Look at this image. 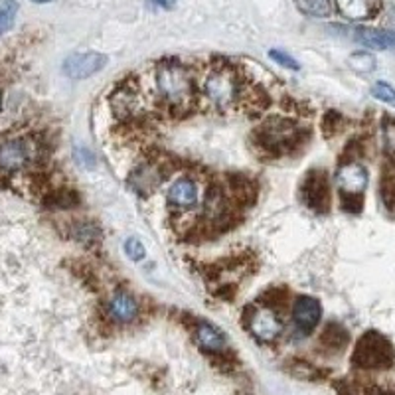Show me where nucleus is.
Here are the masks:
<instances>
[{"label":"nucleus","mask_w":395,"mask_h":395,"mask_svg":"<svg viewBox=\"0 0 395 395\" xmlns=\"http://www.w3.org/2000/svg\"><path fill=\"white\" fill-rule=\"evenodd\" d=\"M320 316H322V306L316 299L306 297V295L297 297L295 306H292V322L301 336H306L313 332L316 325L320 322Z\"/></svg>","instance_id":"nucleus-9"},{"label":"nucleus","mask_w":395,"mask_h":395,"mask_svg":"<svg viewBox=\"0 0 395 395\" xmlns=\"http://www.w3.org/2000/svg\"><path fill=\"white\" fill-rule=\"evenodd\" d=\"M0 109H2V99H0Z\"/></svg>","instance_id":"nucleus-30"},{"label":"nucleus","mask_w":395,"mask_h":395,"mask_svg":"<svg viewBox=\"0 0 395 395\" xmlns=\"http://www.w3.org/2000/svg\"><path fill=\"white\" fill-rule=\"evenodd\" d=\"M348 64L352 70L360 71V73H370L375 70V58L370 52H356L348 58Z\"/></svg>","instance_id":"nucleus-21"},{"label":"nucleus","mask_w":395,"mask_h":395,"mask_svg":"<svg viewBox=\"0 0 395 395\" xmlns=\"http://www.w3.org/2000/svg\"><path fill=\"white\" fill-rule=\"evenodd\" d=\"M149 4H151V6H158V8L168 10V8H174L176 0H149Z\"/></svg>","instance_id":"nucleus-28"},{"label":"nucleus","mask_w":395,"mask_h":395,"mask_svg":"<svg viewBox=\"0 0 395 395\" xmlns=\"http://www.w3.org/2000/svg\"><path fill=\"white\" fill-rule=\"evenodd\" d=\"M158 97L172 109H186L194 101V82L190 71L178 61H163L154 71Z\"/></svg>","instance_id":"nucleus-1"},{"label":"nucleus","mask_w":395,"mask_h":395,"mask_svg":"<svg viewBox=\"0 0 395 395\" xmlns=\"http://www.w3.org/2000/svg\"><path fill=\"white\" fill-rule=\"evenodd\" d=\"M158 182H161V174L156 172V166H151V164H144V166L137 168V172L131 178L133 188L140 194H149L151 190L156 188Z\"/></svg>","instance_id":"nucleus-17"},{"label":"nucleus","mask_w":395,"mask_h":395,"mask_svg":"<svg viewBox=\"0 0 395 395\" xmlns=\"http://www.w3.org/2000/svg\"><path fill=\"white\" fill-rule=\"evenodd\" d=\"M125 253L133 261H142L144 255H147V249H144V245L140 244L137 237H128L127 241H125Z\"/></svg>","instance_id":"nucleus-26"},{"label":"nucleus","mask_w":395,"mask_h":395,"mask_svg":"<svg viewBox=\"0 0 395 395\" xmlns=\"http://www.w3.org/2000/svg\"><path fill=\"white\" fill-rule=\"evenodd\" d=\"M166 202L178 209H190L196 208L198 204V184L188 178L182 176L172 182V186L168 188V194H166Z\"/></svg>","instance_id":"nucleus-11"},{"label":"nucleus","mask_w":395,"mask_h":395,"mask_svg":"<svg viewBox=\"0 0 395 395\" xmlns=\"http://www.w3.org/2000/svg\"><path fill=\"white\" fill-rule=\"evenodd\" d=\"M204 214L211 223H221L230 216V198L221 186H211L204 200Z\"/></svg>","instance_id":"nucleus-13"},{"label":"nucleus","mask_w":395,"mask_h":395,"mask_svg":"<svg viewBox=\"0 0 395 395\" xmlns=\"http://www.w3.org/2000/svg\"><path fill=\"white\" fill-rule=\"evenodd\" d=\"M18 14V0H0V36L6 34L14 26Z\"/></svg>","instance_id":"nucleus-20"},{"label":"nucleus","mask_w":395,"mask_h":395,"mask_svg":"<svg viewBox=\"0 0 395 395\" xmlns=\"http://www.w3.org/2000/svg\"><path fill=\"white\" fill-rule=\"evenodd\" d=\"M348 342V332L340 325H328L322 332V344L328 348H344V344Z\"/></svg>","instance_id":"nucleus-19"},{"label":"nucleus","mask_w":395,"mask_h":395,"mask_svg":"<svg viewBox=\"0 0 395 395\" xmlns=\"http://www.w3.org/2000/svg\"><path fill=\"white\" fill-rule=\"evenodd\" d=\"M382 200L389 209L395 208V176L384 174L382 180Z\"/></svg>","instance_id":"nucleus-23"},{"label":"nucleus","mask_w":395,"mask_h":395,"mask_svg":"<svg viewBox=\"0 0 395 395\" xmlns=\"http://www.w3.org/2000/svg\"><path fill=\"white\" fill-rule=\"evenodd\" d=\"M109 314H111L113 320L121 322V325L133 322L139 314V302L133 295L125 291H117L109 299Z\"/></svg>","instance_id":"nucleus-12"},{"label":"nucleus","mask_w":395,"mask_h":395,"mask_svg":"<svg viewBox=\"0 0 395 395\" xmlns=\"http://www.w3.org/2000/svg\"><path fill=\"white\" fill-rule=\"evenodd\" d=\"M75 235H77V239H80V241H83V244H89V241H94L95 237L99 235V232L95 230L94 225H89V223H82V225L77 228Z\"/></svg>","instance_id":"nucleus-27"},{"label":"nucleus","mask_w":395,"mask_h":395,"mask_svg":"<svg viewBox=\"0 0 395 395\" xmlns=\"http://www.w3.org/2000/svg\"><path fill=\"white\" fill-rule=\"evenodd\" d=\"M304 139V131L299 128L295 121L289 119H269L261 127L255 131L257 144L269 152H281L291 151L297 144H301Z\"/></svg>","instance_id":"nucleus-2"},{"label":"nucleus","mask_w":395,"mask_h":395,"mask_svg":"<svg viewBox=\"0 0 395 395\" xmlns=\"http://www.w3.org/2000/svg\"><path fill=\"white\" fill-rule=\"evenodd\" d=\"M249 332L261 342H273L283 332V320L271 306H257L249 314Z\"/></svg>","instance_id":"nucleus-7"},{"label":"nucleus","mask_w":395,"mask_h":395,"mask_svg":"<svg viewBox=\"0 0 395 395\" xmlns=\"http://www.w3.org/2000/svg\"><path fill=\"white\" fill-rule=\"evenodd\" d=\"M32 2H38V4H44V2H52V0H32Z\"/></svg>","instance_id":"nucleus-29"},{"label":"nucleus","mask_w":395,"mask_h":395,"mask_svg":"<svg viewBox=\"0 0 395 395\" xmlns=\"http://www.w3.org/2000/svg\"><path fill=\"white\" fill-rule=\"evenodd\" d=\"M352 360L364 370H387L395 360V350L384 334L366 332L358 340Z\"/></svg>","instance_id":"nucleus-3"},{"label":"nucleus","mask_w":395,"mask_h":395,"mask_svg":"<svg viewBox=\"0 0 395 395\" xmlns=\"http://www.w3.org/2000/svg\"><path fill=\"white\" fill-rule=\"evenodd\" d=\"M269 58L273 59L275 64H279L281 68H287V70H301V66H299V61L295 58H291L287 52H283V50H271L269 52Z\"/></svg>","instance_id":"nucleus-25"},{"label":"nucleus","mask_w":395,"mask_h":395,"mask_svg":"<svg viewBox=\"0 0 395 395\" xmlns=\"http://www.w3.org/2000/svg\"><path fill=\"white\" fill-rule=\"evenodd\" d=\"M336 6L348 20H366L372 18L378 10L375 0H336Z\"/></svg>","instance_id":"nucleus-15"},{"label":"nucleus","mask_w":395,"mask_h":395,"mask_svg":"<svg viewBox=\"0 0 395 395\" xmlns=\"http://www.w3.org/2000/svg\"><path fill=\"white\" fill-rule=\"evenodd\" d=\"M196 342L204 352H221L225 348V336L220 328L209 322H200L196 328Z\"/></svg>","instance_id":"nucleus-16"},{"label":"nucleus","mask_w":395,"mask_h":395,"mask_svg":"<svg viewBox=\"0 0 395 395\" xmlns=\"http://www.w3.org/2000/svg\"><path fill=\"white\" fill-rule=\"evenodd\" d=\"M336 184L344 200H358L368 188V170L360 163L340 164L336 172Z\"/></svg>","instance_id":"nucleus-6"},{"label":"nucleus","mask_w":395,"mask_h":395,"mask_svg":"<svg viewBox=\"0 0 395 395\" xmlns=\"http://www.w3.org/2000/svg\"><path fill=\"white\" fill-rule=\"evenodd\" d=\"M32 156V147L24 139H10L0 144V170L16 172L24 168Z\"/></svg>","instance_id":"nucleus-10"},{"label":"nucleus","mask_w":395,"mask_h":395,"mask_svg":"<svg viewBox=\"0 0 395 395\" xmlns=\"http://www.w3.org/2000/svg\"><path fill=\"white\" fill-rule=\"evenodd\" d=\"M354 40L372 50H395V32L378 28H356Z\"/></svg>","instance_id":"nucleus-14"},{"label":"nucleus","mask_w":395,"mask_h":395,"mask_svg":"<svg viewBox=\"0 0 395 395\" xmlns=\"http://www.w3.org/2000/svg\"><path fill=\"white\" fill-rule=\"evenodd\" d=\"M295 4L299 6L302 14L314 16V18H325V16H330V12H332L330 0H295Z\"/></svg>","instance_id":"nucleus-18"},{"label":"nucleus","mask_w":395,"mask_h":395,"mask_svg":"<svg viewBox=\"0 0 395 395\" xmlns=\"http://www.w3.org/2000/svg\"><path fill=\"white\" fill-rule=\"evenodd\" d=\"M107 66V56L99 52H83V54H71L64 61V73L70 80H87Z\"/></svg>","instance_id":"nucleus-8"},{"label":"nucleus","mask_w":395,"mask_h":395,"mask_svg":"<svg viewBox=\"0 0 395 395\" xmlns=\"http://www.w3.org/2000/svg\"><path fill=\"white\" fill-rule=\"evenodd\" d=\"M372 95L375 99H380V101H384V103H389L395 107V89L389 85V83L385 82H378L375 85L372 87Z\"/></svg>","instance_id":"nucleus-24"},{"label":"nucleus","mask_w":395,"mask_h":395,"mask_svg":"<svg viewBox=\"0 0 395 395\" xmlns=\"http://www.w3.org/2000/svg\"><path fill=\"white\" fill-rule=\"evenodd\" d=\"M304 204L314 211H326L330 206V186L325 170H311L301 186Z\"/></svg>","instance_id":"nucleus-5"},{"label":"nucleus","mask_w":395,"mask_h":395,"mask_svg":"<svg viewBox=\"0 0 395 395\" xmlns=\"http://www.w3.org/2000/svg\"><path fill=\"white\" fill-rule=\"evenodd\" d=\"M73 158H75V163L80 164L82 168H85V170H94L95 166H97V156H95V152L89 151V149L83 147V144H77V147L73 149Z\"/></svg>","instance_id":"nucleus-22"},{"label":"nucleus","mask_w":395,"mask_h":395,"mask_svg":"<svg viewBox=\"0 0 395 395\" xmlns=\"http://www.w3.org/2000/svg\"><path fill=\"white\" fill-rule=\"evenodd\" d=\"M204 94L218 109H228L239 99L241 83L232 68H214L204 80Z\"/></svg>","instance_id":"nucleus-4"}]
</instances>
